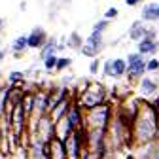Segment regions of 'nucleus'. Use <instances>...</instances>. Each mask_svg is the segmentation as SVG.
<instances>
[{
  "label": "nucleus",
  "mask_w": 159,
  "mask_h": 159,
  "mask_svg": "<svg viewBox=\"0 0 159 159\" xmlns=\"http://www.w3.org/2000/svg\"><path fill=\"white\" fill-rule=\"evenodd\" d=\"M157 125H159V108L146 98H138V108L131 123L133 148L157 138Z\"/></svg>",
  "instance_id": "obj_1"
},
{
  "label": "nucleus",
  "mask_w": 159,
  "mask_h": 159,
  "mask_svg": "<svg viewBox=\"0 0 159 159\" xmlns=\"http://www.w3.org/2000/svg\"><path fill=\"white\" fill-rule=\"evenodd\" d=\"M114 116V104L102 102L97 104L93 108H85L84 110V127H101V129H108L110 121Z\"/></svg>",
  "instance_id": "obj_2"
},
{
  "label": "nucleus",
  "mask_w": 159,
  "mask_h": 159,
  "mask_svg": "<svg viewBox=\"0 0 159 159\" xmlns=\"http://www.w3.org/2000/svg\"><path fill=\"white\" fill-rule=\"evenodd\" d=\"M76 101L82 104V108H93L97 104H102V102H108L110 98H108V91L102 84H97V82H89V85L82 91V93H78L76 97Z\"/></svg>",
  "instance_id": "obj_3"
},
{
  "label": "nucleus",
  "mask_w": 159,
  "mask_h": 159,
  "mask_svg": "<svg viewBox=\"0 0 159 159\" xmlns=\"http://www.w3.org/2000/svg\"><path fill=\"white\" fill-rule=\"evenodd\" d=\"M125 63H127L125 74H127V80L131 84L138 82V80L146 74V59H144V55H140L138 51L129 53L127 59H125Z\"/></svg>",
  "instance_id": "obj_4"
},
{
  "label": "nucleus",
  "mask_w": 159,
  "mask_h": 159,
  "mask_svg": "<svg viewBox=\"0 0 159 159\" xmlns=\"http://www.w3.org/2000/svg\"><path fill=\"white\" fill-rule=\"evenodd\" d=\"M102 48H104V40H102V32H97V30H93L84 42H82V46H80V51H82V55H85V57H97L98 53L102 51Z\"/></svg>",
  "instance_id": "obj_5"
},
{
  "label": "nucleus",
  "mask_w": 159,
  "mask_h": 159,
  "mask_svg": "<svg viewBox=\"0 0 159 159\" xmlns=\"http://www.w3.org/2000/svg\"><path fill=\"white\" fill-rule=\"evenodd\" d=\"M133 150H136V153H134L136 159H159V136L146 144L134 146Z\"/></svg>",
  "instance_id": "obj_6"
},
{
  "label": "nucleus",
  "mask_w": 159,
  "mask_h": 159,
  "mask_svg": "<svg viewBox=\"0 0 159 159\" xmlns=\"http://www.w3.org/2000/svg\"><path fill=\"white\" fill-rule=\"evenodd\" d=\"M65 117L68 119V123H70L74 129L84 127V108H82V104H80L76 98L72 101V104H70V108H68V112H66Z\"/></svg>",
  "instance_id": "obj_7"
},
{
  "label": "nucleus",
  "mask_w": 159,
  "mask_h": 159,
  "mask_svg": "<svg viewBox=\"0 0 159 159\" xmlns=\"http://www.w3.org/2000/svg\"><path fill=\"white\" fill-rule=\"evenodd\" d=\"M48 32L42 29V27H34L30 30V34L27 36V48L29 49H40L46 42H48Z\"/></svg>",
  "instance_id": "obj_8"
},
{
  "label": "nucleus",
  "mask_w": 159,
  "mask_h": 159,
  "mask_svg": "<svg viewBox=\"0 0 159 159\" xmlns=\"http://www.w3.org/2000/svg\"><path fill=\"white\" fill-rule=\"evenodd\" d=\"M72 101H74V97L70 95V97H66V98H63V101H59L49 112H48V116H49V119L55 123L57 119H61L63 116H66V112H68V108H70V104H72Z\"/></svg>",
  "instance_id": "obj_9"
},
{
  "label": "nucleus",
  "mask_w": 159,
  "mask_h": 159,
  "mask_svg": "<svg viewBox=\"0 0 159 159\" xmlns=\"http://www.w3.org/2000/svg\"><path fill=\"white\" fill-rule=\"evenodd\" d=\"M48 152H49V159H66V148L65 142L57 136H51L48 142Z\"/></svg>",
  "instance_id": "obj_10"
},
{
  "label": "nucleus",
  "mask_w": 159,
  "mask_h": 159,
  "mask_svg": "<svg viewBox=\"0 0 159 159\" xmlns=\"http://www.w3.org/2000/svg\"><path fill=\"white\" fill-rule=\"evenodd\" d=\"M136 51L140 55H155L159 51V42L155 38H148V36H142L138 40V46H136Z\"/></svg>",
  "instance_id": "obj_11"
},
{
  "label": "nucleus",
  "mask_w": 159,
  "mask_h": 159,
  "mask_svg": "<svg viewBox=\"0 0 159 159\" xmlns=\"http://www.w3.org/2000/svg\"><path fill=\"white\" fill-rule=\"evenodd\" d=\"M136 84H138V93H140L142 97H152V95H155L157 89H159L157 82H155L153 78H150V76H142Z\"/></svg>",
  "instance_id": "obj_12"
},
{
  "label": "nucleus",
  "mask_w": 159,
  "mask_h": 159,
  "mask_svg": "<svg viewBox=\"0 0 159 159\" xmlns=\"http://www.w3.org/2000/svg\"><path fill=\"white\" fill-rule=\"evenodd\" d=\"M53 129H55V136H57V138H61L63 142H65L66 138L74 133V127L68 123V119H66L65 116H63L61 119H57V121L53 123Z\"/></svg>",
  "instance_id": "obj_13"
},
{
  "label": "nucleus",
  "mask_w": 159,
  "mask_h": 159,
  "mask_svg": "<svg viewBox=\"0 0 159 159\" xmlns=\"http://www.w3.org/2000/svg\"><path fill=\"white\" fill-rule=\"evenodd\" d=\"M157 8H159L157 2L144 4V6H142V13H140V19H142L144 23H157V21H159V17H157Z\"/></svg>",
  "instance_id": "obj_14"
},
{
  "label": "nucleus",
  "mask_w": 159,
  "mask_h": 159,
  "mask_svg": "<svg viewBox=\"0 0 159 159\" xmlns=\"http://www.w3.org/2000/svg\"><path fill=\"white\" fill-rule=\"evenodd\" d=\"M146 25H144V21L142 19H138V21H134L133 25H131V30H129V38L131 40H134V42H138L144 34H146Z\"/></svg>",
  "instance_id": "obj_15"
},
{
  "label": "nucleus",
  "mask_w": 159,
  "mask_h": 159,
  "mask_svg": "<svg viewBox=\"0 0 159 159\" xmlns=\"http://www.w3.org/2000/svg\"><path fill=\"white\" fill-rule=\"evenodd\" d=\"M125 68H127L125 59H114V61H112V78L125 76Z\"/></svg>",
  "instance_id": "obj_16"
},
{
  "label": "nucleus",
  "mask_w": 159,
  "mask_h": 159,
  "mask_svg": "<svg viewBox=\"0 0 159 159\" xmlns=\"http://www.w3.org/2000/svg\"><path fill=\"white\" fill-rule=\"evenodd\" d=\"M11 49H13L15 57H21L23 51L29 49V48H27V36H17V38L13 40V44H11Z\"/></svg>",
  "instance_id": "obj_17"
},
{
  "label": "nucleus",
  "mask_w": 159,
  "mask_h": 159,
  "mask_svg": "<svg viewBox=\"0 0 159 159\" xmlns=\"http://www.w3.org/2000/svg\"><path fill=\"white\" fill-rule=\"evenodd\" d=\"M55 51H57V40L55 38H48V42L40 48V59H44V57H48V55H51Z\"/></svg>",
  "instance_id": "obj_18"
},
{
  "label": "nucleus",
  "mask_w": 159,
  "mask_h": 159,
  "mask_svg": "<svg viewBox=\"0 0 159 159\" xmlns=\"http://www.w3.org/2000/svg\"><path fill=\"white\" fill-rule=\"evenodd\" d=\"M8 82H10V85H19V84H23V82H25V72H21V70L10 72Z\"/></svg>",
  "instance_id": "obj_19"
},
{
  "label": "nucleus",
  "mask_w": 159,
  "mask_h": 159,
  "mask_svg": "<svg viewBox=\"0 0 159 159\" xmlns=\"http://www.w3.org/2000/svg\"><path fill=\"white\" fill-rule=\"evenodd\" d=\"M70 65H72V59H70V57H57L55 70H57V72H65L66 68H70Z\"/></svg>",
  "instance_id": "obj_20"
},
{
  "label": "nucleus",
  "mask_w": 159,
  "mask_h": 159,
  "mask_svg": "<svg viewBox=\"0 0 159 159\" xmlns=\"http://www.w3.org/2000/svg\"><path fill=\"white\" fill-rule=\"evenodd\" d=\"M42 61H44V68H46L48 72H51V70H55V63H57V55H55V53H51V55L44 57Z\"/></svg>",
  "instance_id": "obj_21"
},
{
  "label": "nucleus",
  "mask_w": 159,
  "mask_h": 159,
  "mask_svg": "<svg viewBox=\"0 0 159 159\" xmlns=\"http://www.w3.org/2000/svg\"><path fill=\"white\" fill-rule=\"evenodd\" d=\"M66 46L72 48V49H76V48L82 46V40H80V34H78V32H72V34H70V38L66 40Z\"/></svg>",
  "instance_id": "obj_22"
},
{
  "label": "nucleus",
  "mask_w": 159,
  "mask_h": 159,
  "mask_svg": "<svg viewBox=\"0 0 159 159\" xmlns=\"http://www.w3.org/2000/svg\"><path fill=\"white\" fill-rule=\"evenodd\" d=\"M157 70H159V59H155V57L148 59L146 61V72H157Z\"/></svg>",
  "instance_id": "obj_23"
},
{
  "label": "nucleus",
  "mask_w": 159,
  "mask_h": 159,
  "mask_svg": "<svg viewBox=\"0 0 159 159\" xmlns=\"http://www.w3.org/2000/svg\"><path fill=\"white\" fill-rule=\"evenodd\" d=\"M110 27V21L108 19H101V21H97L95 23V27H93V30H97V32H102L104 34V30Z\"/></svg>",
  "instance_id": "obj_24"
},
{
  "label": "nucleus",
  "mask_w": 159,
  "mask_h": 159,
  "mask_svg": "<svg viewBox=\"0 0 159 159\" xmlns=\"http://www.w3.org/2000/svg\"><path fill=\"white\" fill-rule=\"evenodd\" d=\"M98 72H101V61H98L97 57H93V61H91V65H89V74H91V76H97Z\"/></svg>",
  "instance_id": "obj_25"
},
{
  "label": "nucleus",
  "mask_w": 159,
  "mask_h": 159,
  "mask_svg": "<svg viewBox=\"0 0 159 159\" xmlns=\"http://www.w3.org/2000/svg\"><path fill=\"white\" fill-rule=\"evenodd\" d=\"M117 15H119V10H117V8H108V10L104 11V19H108V21L116 19Z\"/></svg>",
  "instance_id": "obj_26"
},
{
  "label": "nucleus",
  "mask_w": 159,
  "mask_h": 159,
  "mask_svg": "<svg viewBox=\"0 0 159 159\" xmlns=\"http://www.w3.org/2000/svg\"><path fill=\"white\" fill-rule=\"evenodd\" d=\"M102 74H104L106 78H112V59L104 61V68H102Z\"/></svg>",
  "instance_id": "obj_27"
},
{
  "label": "nucleus",
  "mask_w": 159,
  "mask_h": 159,
  "mask_svg": "<svg viewBox=\"0 0 159 159\" xmlns=\"http://www.w3.org/2000/svg\"><path fill=\"white\" fill-rule=\"evenodd\" d=\"M140 2H142V0H125V4H127V6H131V8L138 6V4H140Z\"/></svg>",
  "instance_id": "obj_28"
},
{
  "label": "nucleus",
  "mask_w": 159,
  "mask_h": 159,
  "mask_svg": "<svg viewBox=\"0 0 159 159\" xmlns=\"http://www.w3.org/2000/svg\"><path fill=\"white\" fill-rule=\"evenodd\" d=\"M101 159H116V155H114V152H106Z\"/></svg>",
  "instance_id": "obj_29"
},
{
  "label": "nucleus",
  "mask_w": 159,
  "mask_h": 159,
  "mask_svg": "<svg viewBox=\"0 0 159 159\" xmlns=\"http://www.w3.org/2000/svg\"><path fill=\"white\" fill-rule=\"evenodd\" d=\"M4 57H6V51H4V49H0V63L4 61Z\"/></svg>",
  "instance_id": "obj_30"
},
{
  "label": "nucleus",
  "mask_w": 159,
  "mask_h": 159,
  "mask_svg": "<svg viewBox=\"0 0 159 159\" xmlns=\"http://www.w3.org/2000/svg\"><path fill=\"white\" fill-rule=\"evenodd\" d=\"M4 23H6V19H0V29L4 27Z\"/></svg>",
  "instance_id": "obj_31"
},
{
  "label": "nucleus",
  "mask_w": 159,
  "mask_h": 159,
  "mask_svg": "<svg viewBox=\"0 0 159 159\" xmlns=\"http://www.w3.org/2000/svg\"><path fill=\"white\" fill-rule=\"evenodd\" d=\"M157 136H159V125H157Z\"/></svg>",
  "instance_id": "obj_32"
},
{
  "label": "nucleus",
  "mask_w": 159,
  "mask_h": 159,
  "mask_svg": "<svg viewBox=\"0 0 159 159\" xmlns=\"http://www.w3.org/2000/svg\"><path fill=\"white\" fill-rule=\"evenodd\" d=\"M157 30H159V21H157Z\"/></svg>",
  "instance_id": "obj_33"
},
{
  "label": "nucleus",
  "mask_w": 159,
  "mask_h": 159,
  "mask_svg": "<svg viewBox=\"0 0 159 159\" xmlns=\"http://www.w3.org/2000/svg\"><path fill=\"white\" fill-rule=\"evenodd\" d=\"M157 17H159V8H157Z\"/></svg>",
  "instance_id": "obj_34"
}]
</instances>
